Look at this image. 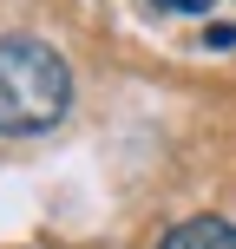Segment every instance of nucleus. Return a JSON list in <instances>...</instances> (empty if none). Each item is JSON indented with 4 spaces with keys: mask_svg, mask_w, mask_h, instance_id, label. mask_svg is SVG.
Wrapping results in <instances>:
<instances>
[{
    "mask_svg": "<svg viewBox=\"0 0 236 249\" xmlns=\"http://www.w3.org/2000/svg\"><path fill=\"white\" fill-rule=\"evenodd\" d=\"M73 105L66 59L33 33H0V138H39Z\"/></svg>",
    "mask_w": 236,
    "mask_h": 249,
    "instance_id": "f257e3e1",
    "label": "nucleus"
},
{
    "mask_svg": "<svg viewBox=\"0 0 236 249\" xmlns=\"http://www.w3.org/2000/svg\"><path fill=\"white\" fill-rule=\"evenodd\" d=\"M158 249H236V223H223V216H190Z\"/></svg>",
    "mask_w": 236,
    "mask_h": 249,
    "instance_id": "f03ea898",
    "label": "nucleus"
}]
</instances>
